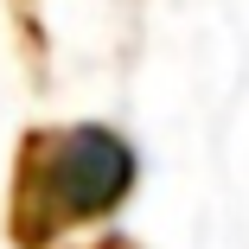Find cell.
<instances>
[{
  "label": "cell",
  "mask_w": 249,
  "mask_h": 249,
  "mask_svg": "<svg viewBox=\"0 0 249 249\" xmlns=\"http://www.w3.org/2000/svg\"><path fill=\"white\" fill-rule=\"evenodd\" d=\"M58 166H64V198H71V211H103L109 198L128 185V160H122V147L103 141V134H77L71 154H64Z\"/></svg>",
  "instance_id": "cell-1"
}]
</instances>
